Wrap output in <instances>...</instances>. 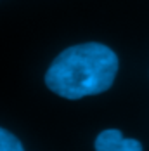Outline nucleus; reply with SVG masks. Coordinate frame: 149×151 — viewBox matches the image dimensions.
Listing matches in <instances>:
<instances>
[{
	"label": "nucleus",
	"instance_id": "1",
	"mask_svg": "<svg viewBox=\"0 0 149 151\" xmlns=\"http://www.w3.org/2000/svg\"><path fill=\"white\" fill-rule=\"evenodd\" d=\"M118 71V58L109 47L89 42L62 50L45 73V83L64 99H82L107 91Z\"/></svg>",
	"mask_w": 149,
	"mask_h": 151
},
{
	"label": "nucleus",
	"instance_id": "2",
	"mask_svg": "<svg viewBox=\"0 0 149 151\" xmlns=\"http://www.w3.org/2000/svg\"><path fill=\"white\" fill-rule=\"evenodd\" d=\"M95 151H142V144L137 139H127L116 129L102 130L94 144Z\"/></svg>",
	"mask_w": 149,
	"mask_h": 151
},
{
	"label": "nucleus",
	"instance_id": "3",
	"mask_svg": "<svg viewBox=\"0 0 149 151\" xmlns=\"http://www.w3.org/2000/svg\"><path fill=\"white\" fill-rule=\"evenodd\" d=\"M0 151H24V148L14 134L0 127Z\"/></svg>",
	"mask_w": 149,
	"mask_h": 151
}]
</instances>
